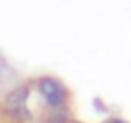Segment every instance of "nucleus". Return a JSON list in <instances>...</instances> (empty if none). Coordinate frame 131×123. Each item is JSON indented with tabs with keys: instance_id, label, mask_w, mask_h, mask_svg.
I'll return each instance as SVG.
<instances>
[{
	"instance_id": "2",
	"label": "nucleus",
	"mask_w": 131,
	"mask_h": 123,
	"mask_svg": "<svg viewBox=\"0 0 131 123\" xmlns=\"http://www.w3.org/2000/svg\"><path fill=\"white\" fill-rule=\"evenodd\" d=\"M27 100H29V89L27 87H17V89H14L8 94V98H6V108H8V112L14 117H17L19 121L21 119H29L31 114H29Z\"/></svg>"
},
{
	"instance_id": "1",
	"label": "nucleus",
	"mask_w": 131,
	"mask_h": 123,
	"mask_svg": "<svg viewBox=\"0 0 131 123\" xmlns=\"http://www.w3.org/2000/svg\"><path fill=\"white\" fill-rule=\"evenodd\" d=\"M37 89H39V94L42 96V100H45L50 108H60V106L66 104L68 90H66V87L62 85L58 79L41 77L39 83H37Z\"/></svg>"
}]
</instances>
